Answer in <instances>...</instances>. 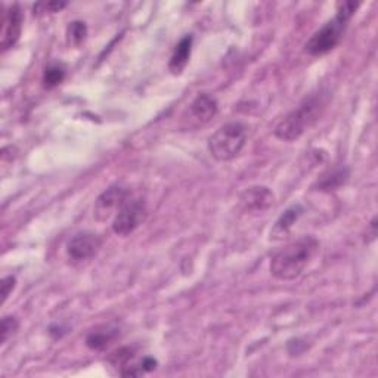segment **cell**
I'll return each instance as SVG.
<instances>
[{
	"mask_svg": "<svg viewBox=\"0 0 378 378\" xmlns=\"http://www.w3.org/2000/svg\"><path fill=\"white\" fill-rule=\"evenodd\" d=\"M275 196L268 187H250L240 195V204L244 211L262 213L273 206Z\"/></svg>",
	"mask_w": 378,
	"mask_h": 378,
	"instance_id": "obj_7",
	"label": "cell"
},
{
	"mask_svg": "<svg viewBox=\"0 0 378 378\" xmlns=\"http://www.w3.org/2000/svg\"><path fill=\"white\" fill-rule=\"evenodd\" d=\"M65 78V68L59 64L49 65L43 74V85L46 89H53L61 85Z\"/></svg>",
	"mask_w": 378,
	"mask_h": 378,
	"instance_id": "obj_15",
	"label": "cell"
},
{
	"mask_svg": "<svg viewBox=\"0 0 378 378\" xmlns=\"http://www.w3.org/2000/svg\"><path fill=\"white\" fill-rule=\"evenodd\" d=\"M24 16L19 5H12L5 12L4 16V30H2V49L8 51L16 45L21 36Z\"/></svg>",
	"mask_w": 378,
	"mask_h": 378,
	"instance_id": "obj_9",
	"label": "cell"
},
{
	"mask_svg": "<svg viewBox=\"0 0 378 378\" xmlns=\"http://www.w3.org/2000/svg\"><path fill=\"white\" fill-rule=\"evenodd\" d=\"M357 8H359V4L355 2L340 4L335 16L330 19L328 23H325L309 38L308 43L305 45L306 52L312 56H322L331 52L338 43H340L350 18L355 15Z\"/></svg>",
	"mask_w": 378,
	"mask_h": 378,
	"instance_id": "obj_3",
	"label": "cell"
},
{
	"mask_svg": "<svg viewBox=\"0 0 378 378\" xmlns=\"http://www.w3.org/2000/svg\"><path fill=\"white\" fill-rule=\"evenodd\" d=\"M103 247V240L96 233L85 231L75 233L68 246L67 254L73 262H85L98 254V251Z\"/></svg>",
	"mask_w": 378,
	"mask_h": 378,
	"instance_id": "obj_6",
	"label": "cell"
},
{
	"mask_svg": "<svg viewBox=\"0 0 378 378\" xmlns=\"http://www.w3.org/2000/svg\"><path fill=\"white\" fill-rule=\"evenodd\" d=\"M305 213V209L300 206V204H295V206H291L290 209H287L278 221L275 222L272 231H271V238L272 240H283V238H285L294 224L300 219V216Z\"/></svg>",
	"mask_w": 378,
	"mask_h": 378,
	"instance_id": "obj_11",
	"label": "cell"
},
{
	"mask_svg": "<svg viewBox=\"0 0 378 378\" xmlns=\"http://www.w3.org/2000/svg\"><path fill=\"white\" fill-rule=\"evenodd\" d=\"M219 111V105H217V101L207 95V93H201V95H198L195 99H194V103L191 105V112L195 118H198V120L203 122V123H207L210 122L213 117H216Z\"/></svg>",
	"mask_w": 378,
	"mask_h": 378,
	"instance_id": "obj_12",
	"label": "cell"
},
{
	"mask_svg": "<svg viewBox=\"0 0 378 378\" xmlns=\"http://www.w3.org/2000/svg\"><path fill=\"white\" fill-rule=\"evenodd\" d=\"M15 285H16V280L14 276L4 278V281H2V302L4 303L8 300V297L15 290Z\"/></svg>",
	"mask_w": 378,
	"mask_h": 378,
	"instance_id": "obj_19",
	"label": "cell"
},
{
	"mask_svg": "<svg viewBox=\"0 0 378 378\" xmlns=\"http://www.w3.org/2000/svg\"><path fill=\"white\" fill-rule=\"evenodd\" d=\"M330 101V95L325 90H317L303 99V103L293 110L275 127V136L281 141L293 142L309 130L324 114Z\"/></svg>",
	"mask_w": 378,
	"mask_h": 378,
	"instance_id": "obj_2",
	"label": "cell"
},
{
	"mask_svg": "<svg viewBox=\"0 0 378 378\" xmlns=\"http://www.w3.org/2000/svg\"><path fill=\"white\" fill-rule=\"evenodd\" d=\"M139 365H141L144 372H151V371H154L157 368V361L154 359V357L148 356V357H144L142 362L139 364Z\"/></svg>",
	"mask_w": 378,
	"mask_h": 378,
	"instance_id": "obj_20",
	"label": "cell"
},
{
	"mask_svg": "<svg viewBox=\"0 0 378 378\" xmlns=\"http://www.w3.org/2000/svg\"><path fill=\"white\" fill-rule=\"evenodd\" d=\"M118 335H120V328L108 324V325H101L95 330H92L88 337H86V345L92 350H104L107 349L114 340H117Z\"/></svg>",
	"mask_w": 378,
	"mask_h": 378,
	"instance_id": "obj_10",
	"label": "cell"
},
{
	"mask_svg": "<svg viewBox=\"0 0 378 378\" xmlns=\"http://www.w3.org/2000/svg\"><path fill=\"white\" fill-rule=\"evenodd\" d=\"M130 196L129 191L125 189L123 187H110L107 191H104L101 195L98 196L96 200V207H95V214L99 221H105L110 216L112 210H118L123 203Z\"/></svg>",
	"mask_w": 378,
	"mask_h": 378,
	"instance_id": "obj_8",
	"label": "cell"
},
{
	"mask_svg": "<svg viewBox=\"0 0 378 378\" xmlns=\"http://www.w3.org/2000/svg\"><path fill=\"white\" fill-rule=\"evenodd\" d=\"M147 219V204L142 198H133L132 195L123 203V206L117 210L112 221V231L126 236L135 229L141 226Z\"/></svg>",
	"mask_w": 378,
	"mask_h": 378,
	"instance_id": "obj_5",
	"label": "cell"
},
{
	"mask_svg": "<svg viewBox=\"0 0 378 378\" xmlns=\"http://www.w3.org/2000/svg\"><path fill=\"white\" fill-rule=\"evenodd\" d=\"M321 244L312 235L298 238L278 251L271 262V273L280 281H293L300 276L320 253Z\"/></svg>",
	"mask_w": 378,
	"mask_h": 378,
	"instance_id": "obj_1",
	"label": "cell"
},
{
	"mask_svg": "<svg viewBox=\"0 0 378 378\" xmlns=\"http://www.w3.org/2000/svg\"><path fill=\"white\" fill-rule=\"evenodd\" d=\"M247 144V127L243 123L232 122L219 127L209 137V151L217 162H231L241 154Z\"/></svg>",
	"mask_w": 378,
	"mask_h": 378,
	"instance_id": "obj_4",
	"label": "cell"
},
{
	"mask_svg": "<svg viewBox=\"0 0 378 378\" xmlns=\"http://www.w3.org/2000/svg\"><path fill=\"white\" fill-rule=\"evenodd\" d=\"M192 36H185L182 41L176 45L169 63V68L173 74H181L188 65L192 51Z\"/></svg>",
	"mask_w": 378,
	"mask_h": 378,
	"instance_id": "obj_13",
	"label": "cell"
},
{
	"mask_svg": "<svg viewBox=\"0 0 378 378\" xmlns=\"http://www.w3.org/2000/svg\"><path fill=\"white\" fill-rule=\"evenodd\" d=\"M67 36H68V42L71 45L78 46L85 42V38L88 36V27L83 21H74L68 26Z\"/></svg>",
	"mask_w": 378,
	"mask_h": 378,
	"instance_id": "obj_16",
	"label": "cell"
},
{
	"mask_svg": "<svg viewBox=\"0 0 378 378\" xmlns=\"http://www.w3.org/2000/svg\"><path fill=\"white\" fill-rule=\"evenodd\" d=\"M349 179V170L346 167H338L331 170L328 174H325L320 182H317V191H335L345 185Z\"/></svg>",
	"mask_w": 378,
	"mask_h": 378,
	"instance_id": "obj_14",
	"label": "cell"
},
{
	"mask_svg": "<svg viewBox=\"0 0 378 378\" xmlns=\"http://www.w3.org/2000/svg\"><path fill=\"white\" fill-rule=\"evenodd\" d=\"M68 4L67 2H49V4H37L34 6V14L38 12L42 9V12H49V14H55L63 11Z\"/></svg>",
	"mask_w": 378,
	"mask_h": 378,
	"instance_id": "obj_18",
	"label": "cell"
},
{
	"mask_svg": "<svg viewBox=\"0 0 378 378\" xmlns=\"http://www.w3.org/2000/svg\"><path fill=\"white\" fill-rule=\"evenodd\" d=\"M18 320L14 316H5L2 320V328H0V332H2V345H5L9 338L16 332L18 330Z\"/></svg>",
	"mask_w": 378,
	"mask_h": 378,
	"instance_id": "obj_17",
	"label": "cell"
}]
</instances>
